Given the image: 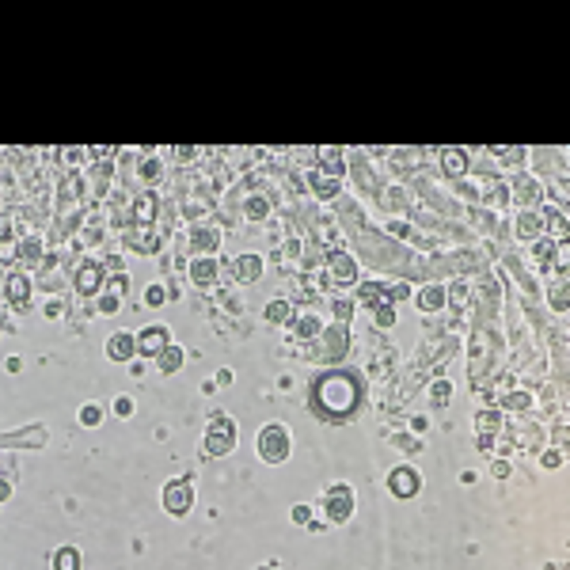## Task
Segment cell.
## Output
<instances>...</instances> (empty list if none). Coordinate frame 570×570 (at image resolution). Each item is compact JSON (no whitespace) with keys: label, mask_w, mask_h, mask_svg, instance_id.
Here are the masks:
<instances>
[{"label":"cell","mask_w":570,"mask_h":570,"mask_svg":"<svg viewBox=\"0 0 570 570\" xmlns=\"http://www.w3.org/2000/svg\"><path fill=\"white\" fill-rule=\"evenodd\" d=\"M312 407L331 422H346L361 407V380L354 373H327L315 380Z\"/></svg>","instance_id":"1"},{"label":"cell","mask_w":570,"mask_h":570,"mask_svg":"<svg viewBox=\"0 0 570 570\" xmlns=\"http://www.w3.org/2000/svg\"><path fill=\"white\" fill-rule=\"evenodd\" d=\"M236 449V422H232V414H213L209 426H206V453L209 456H228Z\"/></svg>","instance_id":"2"},{"label":"cell","mask_w":570,"mask_h":570,"mask_svg":"<svg viewBox=\"0 0 570 570\" xmlns=\"http://www.w3.org/2000/svg\"><path fill=\"white\" fill-rule=\"evenodd\" d=\"M259 456L267 464H285L289 460V430L281 422H270L259 430Z\"/></svg>","instance_id":"3"},{"label":"cell","mask_w":570,"mask_h":570,"mask_svg":"<svg viewBox=\"0 0 570 570\" xmlns=\"http://www.w3.org/2000/svg\"><path fill=\"white\" fill-rule=\"evenodd\" d=\"M190 506H194V487L187 479H168L164 483V510L171 517H187Z\"/></svg>","instance_id":"4"},{"label":"cell","mask_w":570,"mask_h":570,"mask_svg":"<svg viewBox=\"0 0 570 570\" xmlns=\"http://www.w3.org/2000/svg\"><path fill=\"white\" fill-rule=\"evenodd\" d=\"M323 510H327V521H331V525L350 521V513H354V494H350V487H346V483L331 487V491H327V502H323Z\"/></svg>","instance_id":"5"},{"label":"cell","mask_w":570,"mask_h":570,"mask_svg":"<svg viewBox=\"0 0 570 570\" xmlns=\"http://www.w3.org/2000/svg\"><path fill=\"white\" fill-rule=\"evenodd\" d=\"M107 358H110V361H118V365L134 361V358H137V335H129V331H115V335L107 339Z\"/></svg>","instance_id":"6"},{"label":"cell","mask_w":570,"mask_h":570,"mask_svg":"<svg viewBox=\"0 0 570 570\" xmlns=\"http://www.w3.org/2000/svg\"><path fill=\"white\" fill-rule=\"evenodd\" d=\"M168 342H171L168 339V327H164V323H152V327H145V331L137 335V354H141V358H156Z\"/></svg>","instance_id":"7"},{"label":"cell","mask_w":570,"mask_h":570,"mask_svg":"<svg viewBox=\"0 0 570 570\" xmlns=\"http://www.w3.org/2000/svg\"><path fill=\"white\" fill-rule=\"evenodd\" d=\"M388 487H392V494L395 498H411V494H419V472L414 467H395V472L388 475Z\"/></svg>","instance_id":"8"},{"label":"cell","mask_w":570,"mask_h":570,"mask_svg":"<svg viewBox=\"0 0 570 570\" xmlns=\"http://www.w3.org/2000/svg\"><path fill=\"white\" fill-rule=\"evenodd\" d=\"M331 278H335V285H354L358 281V262H354V255L335 251L331 255Z\"/></svg>","instance_id":"9"},{"label":"cell","mask_w":570,"mask_h":570,"mask_svg":"<svg viewBox=\"0 0 570 570\" xmlns=\"http://www.w3.org/2000/svg\"><path fill=\"white\" fill-rule=\"evenodd\" d=\"M107 278V270L99 267V262H84L76 274V289H80V297H91V293H99V285H103Z\"/></svg>","instance_id":"10"},{"label":"cell","mask_w":570,"mask_h":570,"mask_svg":"<svg viewBox=\"0 0 570 570\" xmlns=\"http://www.w3.org/2000/svg\"><path fill=\"white\" fill-rule=\"evenodd\" d=\"M190 281H194L198 289H206V285L217 281V259H213V255H198L194 262H190Z\"/></svg>","instance_id":"11"},{"label":"cell","mask_w":570,"mask_h":570,"mask_svg":"<svg viewBox=\"0 0 570 570\" xmlns=\"http://www.w3.org/2000/svg\"><path fill=\"white\" fill-rule=\"evenodd\" d=\"M182 361H187L182 346H171V342L156 354V369H160V373H179V369H182Z\"/></svg>","instance_id":"12"},{"label":"cell","mask_w":570,"mask_h":570,"mask_svg":"<svg viewBox=\"0 0 570 570\" xmlns=\"http://www.w3.org/2000/svg\"><path fill=\"white\" fill-rule=\"evenodd\" d=\"M323 350H327L323 358H342L346 354V327L342 323H335V327L323 331Z\"/></svg>","instance_id":"13"},{"label":"cell","mask_w":570,"mask_h":570,"mask_svg":"<svg viewBox=\"0 0 570 570\" xmlns=\"http://www.w3.org/2000/svg\"><path fill=\"white\" fill-rule=\"evenodd\" d=\"M544 228V217L536 209H521L517 213V232H521V240H536Z\"/></svg>","instance_id":"14"},{"label":"cell","mask_w":570,"mask_h":570,"mask_svg":"<svg viewBox=\"0 0 570 570\" xmlns=\"http://www.w3.org/2000/svg\"><path fill=\"white\" fill-rule=\"evenodd\" d=\"M236 278H240L243 285L259 281V278H262V259H259V255H240V259H236Z\"/></svg>","instance_id":"15"},{"label":"cell","mask_w":570,"mask_h":570,"mask_svg":"<svg viewBox=\"0 0 570 570\" xmlns=\"http://www.w3.org/2000/svg\"><path fill=\"white\" fill-rule=\"evenodd\" d=\"M217 243H221V232L209 228V225H198L190 232V248L194 251H217Z\"/></svg>","instance_id":"16"},{"label":"cell","mask_w":570,"mask_h":570,"mask_svg":"<svg viewBox=\"0 0 570 570\" xmlns=\"http://www.w3.org/2000/svg\"><path fill=\"white\" fill-rule=\"evenodd\" d=\"M414 304H419L422 312H437V308L445 304V289H441V285H426V289H419Z\"/></svg>","instance_id":"17"},{"label":"cell","mask_w":570,"mask_h":570,"mask_svg":"<svg viewBox=\"0 0 570 570\" xmlns=\"http://www.w3.org/2000/svg\"><path fill=\"white\" fill-rule=\"evenodd\" d=\"M441 168H445V175H464V171H467V152L445 149L441 152Z\"/></svg>","instance_id":"18"},{"label":"cell","mask_w":570,"mask_h":570,"mask_svg":"<svg viewBox=\"0 0 570 570\" xmlns=\"http://www.w3.org/2000/svg\"><path fill=\"white\" fill-rule=\"evenodd\" d=\"M54 570H80V552L76 547H57L54 552Z\"/></svg>","instance_id":"19"},{"label":"cell","mask_w":570,"mask_h":570,"mask_svg":"<svg viewBox=\"0 0 570 570\" xmlns=\"http://www.w3.org/2000/svg\"><path fill=\"white\" fill-rule=\"evenodd\" d=\"M312 187H315V194H320V198H335V194H339V179H331L327 171H315Z\"/></svg>","instance_id":"20"},{"label":"cell","mask_w":570,"mask_h":570,"mask_svg":"<svg viewBox=\"0 0 570 570\" xmlns=\"http://www.w3.org/2000/svg\"><path fill=\"white\" fill-rule=\"evenodd\" d=\"M262 315H267L270 323H289V320H293V304H289V301H270Z\"/></svg>","instance_id":"21"},{"label":"cell","mask_w":570,"mask_h":570,"mask_svg":"<svg viewBox=\"0 0 570 570\" xmlns=\"http://www.w3.org/2000/svg\"><path fill=\"white\" fill-rule=\"evenodd\" d=\"M320 160H323V164L331 168L327 175H335V179L342 175V152H339V149H323V152H320Z\"/></svg>","instance_id":"22"},{"label":"cell","mask_w":570,"mask_h":570,"mask_svg":"<svg viewBox=\"0 0 570 570\" xmlns=\"http://www.w3.org/2000/svg\"><path fill=\"white\" fill-rule=\"evenodd\" d=\"M27 289H30V285H27L23 274H12V278H8V297H12V301H23Z\"/></svg>","instance_id":"23"},{"label":"cell","mask_w":570,"mask_h":570,"mask_svg":"<svg viewBox=\"0 0 570 570\" xmlns=\"http://www.w3.org/2000/svg\"><path fill=\"white\" fill-rule=\"evenodd\" d=\"M293 331L304 335V339H315V335H320V320H315V315H304V320L293 323Z\"/></svg>","instance_id":"24"},{"label":"cell","mask_w":570,"mask_h":570,"mask_svg":"<svg viewBox=\"0 0 570 570\" xmlns=\"http://www.w3.org/2000/svg\"><path fill=\"white\" fill-rule=\"evenodd\" d=\"M80 422H84V426H99V422H103V411H99L95 403L80 407Z\"/></svg>","instance_id":"25"},{"label":"cell","mask_w":570,"mask_h":570,"mask_svg":"<svg viewBox=\"0 0 570 570\" xmlns=\"http://www.w3.org/2000/svg\"><path fill=\"white\" fill-rule=\"evenodd\" d=\"M358 297H361L365 304H369V308H373V304H380V301H384V289H380V285H361V293H358Z\"/></svg>","instance_id":"26"},{"label":"cell","mask_w":570,"mask_h":570,"mask_svg":"<svg viewBox=\"0 0 570 570\" xmlns=\"http://www.w3.org/2000/svg\"><path fill=\"white\" fill-rule=\"evenodd\" d=\"M248 217L251 221H262V217H267V202H262V198H251L248 202Z\"/></svg>","instance_id":"27"},{"label":"cell","mask_w":570,"mask_h":570,"mask_svg":"<svg viewBox=\"0 0 570 570\" xmlns=\"http://www.w3.org/2000/svg\"><path fill=\"white\" fill-rule=\"evenodd\" d=\"M331 308H335V315H339V320L346 323V320H350V312H354V304H350V301H331Z\"/></svg>","instance_id":"28"},{"label":"cell","mask_w":570,"mask_h":570,"mask_svg":"<svg viewBox=\"0 0 570 570\" xmlns=\"http://www.w3.org/2000/svg\"><path fill=\"white\" fill-rule=\"evenodd\" d=\"M145 301H149V304H164L168 297H164V289H160V285H149V293H145Z\"/></svg>","instance_id":"29"},{"label":"cell","mask_w":570,"mask_h":570,"mask_svg":"<svg viewBox=\"0 0 570 570\" xmlns=\"http://www.w3.org/2000/svg\"><path fill=\"white\" fill-rule=\"evenodd\" d=\"M445 400H449V384L437 380V384H434V403H445Z\"/></svg>","instance_id":"30"},{"label":"cell","mask_w":570,"mask_h":570,"mask_svg":"<svg viewBox=\"0 0 570 570\" xmlns=\"http://www.w3.org/2000/svg\"><path fill=\"white\" fill-rule=\"evenodd\" d=\"M99 312H103V315H110V312H118V297H110V293H107V297H103V301H99Z\"/></svg>","instance_id":"31"},{"label":"cell","mask_w":570,"mask_h":570,"mask_svg":"<svg viewBox=\"0 0 570 570\" xmlns=\"http://www.w3.org/2000/svg\"><path fill=\"white\" fill-rule=\"evenodd\" d=\"M308 517H312L308 506H293V521H297V525H308Z\"/></svg>","instance_id":"32"},{"label":"cell","mask_w":570,"mask_h":570,"mask_svg":"<svg viewBox=\"0 0 570 570\" xmlns=\"http://www.w3.org/2000/svg\"><path fill=\"white\" fill-rule=\"evenodd\" d=\"M115 411H118V414H129V411H134V400H126V395H118V400H115Z\"/></svg>","instance_id":"33"},{"label":"cell","mask_w":570,"mask_h":570,"mask_svg":"<svg viewBox=\"0 0 570 570\" xmlns=\"http://www.w3.org/2000/svg\"><path fill=\"white\" fill-rule=\"evenodd\" d=\"M479 426H487V430H498V411H491V414H479Z\"/></svg>","instance_id":"34"},{"label":"cell","mask_w":570,"mask_h":570,"mask_svg":"<svg viewBox=\"0 0 570 570\" xmlns=\"http://www.w3.org/2000/svg\"><path fill=\"white\" fill-rule=\"evenodd\" d=\"M376 320H380V323H384V327H388V323L395 320V312H392V308H376Z\"/></svg>","instance_id":"35"},{"label":"cell","mask_w":570,"mask_h":570,"mask_svg":"<svg viewBox=\"0 0 570 570\" xmlns=\"http://www.w3.org/2000/svg\"><path fill=\"white\" fill-rule=\"evenodd\" d=\"M23 255H27V259L38 255V240H27V243H23Z\"/></svg>","instance_id":"36"},{"label":"cell","mask_w":570,"mask_h":570,"mask_svg":"<svg viewBox=\"0 0 570 570\" xmlns=\"http://www.w3.org/2000/svg\"><path fill=\"white\" fill-rule=\"evenodd\" d=\"M407 293H411V289H407V285L400 281V285H392V297H388V301H400V297H407Z\"/></svg>","instance_id":"37"},{"label":"cell","mask_w":570,"mask_h":570,"mask_svg":"<svg viewBox=\"0 0 570 570\" xmlns=\"http://www.w3.org/2000/svg\"><path fill=\"white\" fill-rule=\"evenodd\" d=\"M156 175H160V164L152 160V164H145V179H156Z\"/></svg>","instance_id":"38"},{"label":"cell","mask_w":570,"mask_h":570,"mask_svg":"<svg viewBox=\"0 0 570 570\" xmlns=\"http://www.w3.org/2000/svg\"><path fill=\"white\" fill-rule=\"evenodd\" d=\"M510 407H528V395H510Z\"/></svg>","instance_id":"39"},{"label":"cell","mask_w":570,"mask_h":570,"mask_svg":"<svg viewBox=\"0 0 570 570\" xmlns=\"http://www.w3.org/2000/svg\"><path fill=\"white\" fill-rule=\"evenodd\" d=\"M8 494H12V487H8L4 479H0V502H4V498H8Z\"/></svg>","instance_id":"40"}]
</instances>
